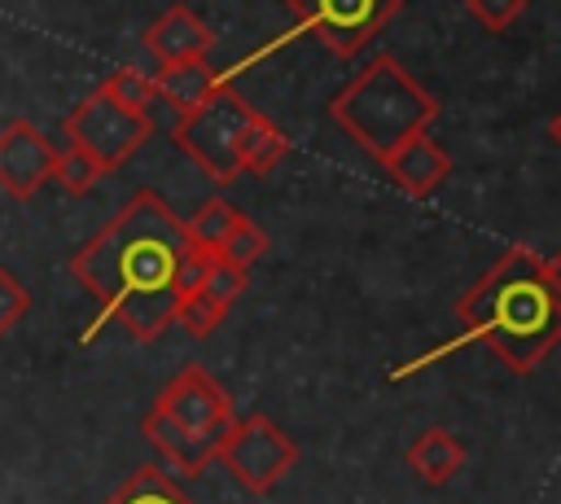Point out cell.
Wrapping results in <instances>:
<instances>
[{"mask_svg": "<svg viewBox=\"0 0 561 504\" xmlns=\"http://www.w3.org/2000/svg\"><path fill=\"white\" fill-rule=\"evenodd\" d=\"M184 254V219L153 188H136L70 254V276L101 302V316L79 333V342L88 346L110 320H118L136 342H158L180 311L175 276Z\"/></svg>", "mask_w": 561, "mask_h": 504, "instance_id": "obj_1", "label": "cell"}, {"mask_svg": "<svg viewBox=\"0 0 561 504\" xmlns=\"http://www.w3.org/2000/svg\"><path fill=\"white\" fill-rule=\"evenodd\" d=\"M53 167H57V149L35 123L18 118L0 131V188L9 197L31 202L53 180Z\"/></svg>", "mask_w": 561, "mask_h": 504, "instance_id": "obj_9", "label": "cell"}, {"mask_svg": "<svg viewBox=\"0 0 561 504\" xmlns=\"http://www.w3.org/2000/svg\"><path fill=\"white\" fill-rule=\"evenodd\" d=\"M289 153V136L280 123H272L267 114H254L245 136H241V171L250 175H267L276 171V162Z\"/></svg>", "mask_w": 561, "mask_h": 504, "instance_id": "obj_16", "label": "cell"}, {"mask_svg": "<svg viewBox=\"0 0 561 504\" xmlns=\"http://www.w3.org/2000/svg\"><path fill=\"white\" fill-rule=\"evenodd\" d=\"M456 320H460V333L451 342L394 368L390 381H403V377L430 368L434 359L456 355L469 342H486L495 351V359L517 377L535 373L548 359V351L561 342V294L548 280L543 254H535L530 245H508L456 298Z\"/></svg>", "mask_w": 561, "mask_h": 504, "instance_id": "obj_2", "label": "cell"}, {"mask_svg": "<svg viewBox=\"0 0 561 504\" xmlns=\"http://www.w3.org/2000/svg\"><path fill=\"white\" fill-rule=\"evenodd\" d=\"M105 504H197L167 469L158 465H140L123 486H114V495Z\"/></svg>", "mask_w": 561, "mask_h": 504, "instance_id": "obj_15", "label": "cell"}, {"mask_svg": "<svg viewBox=\"0 0 561 504\" xmlns=\"http://www.w3.org/2000/svg\"><path fill=\"white\" fill-rule=\"evenodd\" d=\"M105 175V167L88 153V149H79V145H70L66 140V149H57V167H53V180L66 188V193H75V197H83L96 180Z\"/></svg>", "mask_w": 561, "mask_h": 504, "instance_id": "obj_18", "label": "cell"}, {"mask_svg": "<svg viewBox=\"0 0 561 504\" xmlns=\"http://www.w3.org/2000/svg\"><path fill=\"white\" fill-rule=\"evenodd\" d=\"M232 425H237L232 394L210 377V368L188 364L158 390L153 408L140 421V434L162 460H171L180 473L197 478L215 460V451Z\"/></svg>", "mask_w": 561, "mask_h": 504, "instance_id": "obj_4", "label": "cell"}, {"mask_svg": "<svg viewBox=\"0 0 561 504\" xmlns=\"http://www.w3.org/2000/svg\"><path fill=\"white\" fill-rule=\"evenodd\" d=\"M215 48V31L188 9V4H171L162 18L149 22L145 31V53L158 66H175V61H193L206 57Z\"/></svg>", "mask_w": 561, "mask_h": 504, "instance_id": "obj_11", "label": "cell"}, {"mask_svg": "<svg viewBox=\"0 0 561 504\" xmlns=\"http://www.w3.org/2000/svg\"><path fill=\"white\" fill-rule=\"evenodd\" d=\"M285 4L294 22L311 31L333 57H355L403 9V0H285Z\"/></svg>", "mask_w": 561, "mask_h": 504, "instance_id": "obj_8", "label": "cell"}, {"mask_svg": "<svg viewBox=\"0 0 561 504\" xmlns=\"http://www.w3.org/2000/svg\"><path fill=\"white\" fill-rule=\"evenodd\" d=\"M26 311H31V289L0 263V337L13 333L26 320Z\"/></svg>", "mask_w": 561, "mask_h": 504, "instance_id": "obj_21", "label": "cell"}, {"mask_svg": "<svg viewBox=\"0 0 561 504\" xmlns=\"http://www.w3.org/2000/svg\"><path fill=\"white\" fill-rule=\"evenodd\" d=\"M254 114H259V110H254L241 92H232V88L224 83V88H219L215 96H206L193 114H180V118H175L171 140H175V149H180L184 158H193L197 171H206L215 184H232V180L241 175V136H245V127H250Z\"/></svg>", "mask_w": 561, "mask_h": 504, "instance_id": "obj_5", "label": "cell"}, {"mask_svg": "<svg viewBox=\"0 0 561 504\" xmlns=\"http://www.w3.org/2000/svg\"><path fill=\"white\" fill-rule=\"evenodd\" d=\"M101 88H105L114 101L131 105V110H149V105L158 101V88H153V79H149V75H140L136 66H118L114 75H105V79H101Z\"/></svg>", "mask_w": 561, "mask_h": 504, "instance_id": "obj_19", "label": "cell"}, {"mask_svg": "<svg viewBox=\"0 0 561 504\" xmlns=\"http://www.w3.org/2000/svg\"><path fill=\"white\" fill-rule=\"evenodd\" d=\"M224 83H228V79H224L215 66H206V57L175 61V66H158V75H153V88H158V96L175 110V118H180V114H193V110H197L206 96H215Z\"/></svg>", "mask_w": 561, "mask_h": 504, "instance_id": "obj_13", "label": "cell"}, {"mask_svg": "<svg viewBox=\"0 0 561 504\" xmlns=\"http://www.w3.org/2000/svg\"><path fill=\"white\" fill-rule=\"evenodd\" d=\"M245 280H250L245 267H232V263L215 259L210 272H206V280L197 285V294H188V298L180 302V311H175V320L184 324V333H188V337H206V333L232 311V302L245 294Z\"/></svg>", "mask_w": 561, "mask_h": 504, "instance_id": "obj_10", "label": "cell"}, {"mask_svg": "<svg viewBox=\"0 0 561 504\" xmlns=\"http://www.w3.org/2000/svg\"><path fill=\"white\" fill-rule=\"evenodd\" d=\"M526 4L530 0H465V9H469V18L478 22V26H486V31H508L522 13H526Z\"/></svg>", "mask_w": 561, "mask_h": 504, "instance_id": "obj_22", "label": "cell"}, {"mask_svg": "<svg viewBox=\"0 0 561 504\" xmlns=\"http://www.w3.org/2000/svg\"><path fill=\"white\" fill-rule=\"evenodd\" d=\"M263 250H267V232L241 215V219H237V228L228 232V241H224L219 259H224V263H232V267H245V272H250V263H254V259H263Z\"/></svg>", "mask_w": 561, "mask_h": 504, "instance_id": "obj_20", "label": "cell"}, {"mask_svg": "<svg viewBox=\"0 0 561 504\" xmlns=\"http://www.w3.org/2000/svg\"><path fill=\"white\" fill-rule=\"evenodd\" d=\"M390 180L408 193V197H430L447 175H451V158L438 149V140L430 131H416L412 140H403L386 162Z\"/></svg>", "mask_w": 561, "mask_h": 504, "instance_id": "obj_12", "label": "cell"}, {"mask_svg": "<svg viewBox=\"0 0 561 504\" xmlns=\"http://www.w3.org/2000/svg\"><path fill=\"white\" fill-rule=\"evenodd\" d=\"M215 460L254 495L272 491L294 465H298V443L263 412H245L237 416V425L228 429V438L219 443Z\"/></svg>", "mask_w": 561, "mask_h": 504, "instance_id": "obj_7", "label": "cell"}, {"mask_svg": "<svg viewBox=\"0 0 561 504\" xmlns=\"http://www.w3.org/2000/svg\"><path fill=\"white\" fill-rule=\"evenodd\" d=\"M329 118L373 158L386 162L403 140L430 131L438 118V101L399 66V57L377 53L333 101Z\"/></svg>", "mask_w": 561, "mask_h": 504, "instance_id": "obj_3", "label": "cell"}, {"mask_svg": "<svg viewBox=\"0 0 561 504\" xmlns=\"http://www.w3.org/2000/svg\"><path fill=\"white\" fill-rule=\"evenodd\" d=\"M237 219H241V210L232 206V202H224V197H210L188 224H184V232H188V245L193 250H206V254H215L219 259V250H224V241H228V232L237 228Z\"/></svg>", "mask_w": 561, "mask_h": 504, "instance_id": "obj_17", "label": "cell"}, {"mask_svg": "<svg viewBox=\"0 0 561 504\" xmlns=\"http://www.w3.org/2000/svg\"><path fill=\"white\" fill-rule=\"evenodd\" d=\"M548 131H552V140H557V145H561V110H557V114H552V123H548Z\"/></svg>", "mask_w": 561, "mask_h": 504, "instance_id": "obj_24", "label": "cell"}, {"mask_svg": "<svg viewBox=\"0 0 561 504\" xmlns=\"http://www.w3.org/2000/svg\"><path fill=\"white\" fill-rule=\"evenodd\" d=\"M61 136H66L70 145L88 149V153L105 167V175H110V171H118V167L153 136V118H149V110H131V105L114 101V96L96 83V88L61 118Z\"/></svg>", "mask_w": 561, "mask_h": 504, "instance_id": "obj_6", "label": "cell"}, {"mask_svg": "<svg viewBox=\"0 0 561 504\" xmlns=\"http://www.w3.org/2000/svg\"><path fill=\"white\" fill-rule=\"evenodd\" d=\"M465 460H469L465 443H460L451 429H443V425L421 429V434L412 438V447H408L412 473H416L421 482H430V486H447V482L465 469Z\"/></svg>", "mask_w": 561, "mask_h": 504, "instance_id": "obj_14", "label": "cell"}, {"mask_svg": "<svg viewBox=\"0 0 561 504\" xmlns=\"http://www.w3.org/2000/svg\"><path fill=\"white\" fill-rule=\"evenodd\" d=\"M543 267H548V280L557 285V294H561V250H557V254H548V259H543Z\"/></svg>", "mask_w": 561, "mask_h": 504, "instance_id": "obj_23", "label": "cell"}]
</instances>
